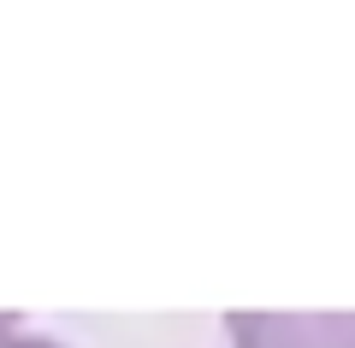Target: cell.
<instances>
[{
    "label": "cell",
    "instance_id": "obj_1",
    "mask_svg": "<svg viewBox=\"0 0 355 348\" xmlns=\"http://www.w3.org/2000/svg\"><path fill=\"white\" fill-rule=\"evenodd\" d=\"M231 348H355V313H231Z\"/></svg>",
    "mask_w": 355,
    "mask_h": 348
},
{
    "label": "cell",
    "instance_id": "obj_2",
    "mask_svg": "<svg viewBox=\"0 0 355 348\" xmlns=\"http://www.w3.org/2000/svg\"><path fill=\"white\" fill-rule=\"evenodd\" d=\"M0 348H65V342H53V336H18V331H6V336H0Z\"/></svg>",
    "mask_w": 355,
    "mask_h": 348
},
{
    "label": "cell",
    "instance_id": "obj_3",
    "mask_svg": "<svg viewBox=\"0 0 355 348\" xmlns=\"http://www.w3.org/2000/svg\"><path fill=\"white\" fill-rule=\"evenodd\" d=\"M6 331H18V319H12V313H0V336H6Z\"/></svg>",
    "mask_w": 355,
    "mask_h": 348
}]
</instances>
